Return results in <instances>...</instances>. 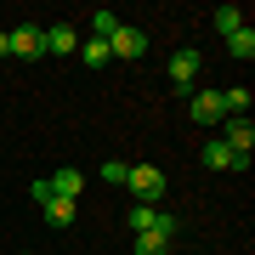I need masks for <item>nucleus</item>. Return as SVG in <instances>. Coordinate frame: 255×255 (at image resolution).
Listing matches in <instances>:
<instances>
[{"label":"nucleus","instance_id":"19","mask_svg":"<svg viewBox=\"0 0 255 255\" xmlns=\"http://www.w3.org/2000/svg\"><path fill=\"white\" fill-rule=\"evenodd\" d=\"M23 255H34V250H23Z\"/></svg>","mask_w":255,"mask_h":255},{"label":"nucleus","instance_id":"16","mask_svg":"<svg viewBox=\"0 0 255 255\" xmlns=\"http://www.w3.org/2000/svg\"><path fill=\"white\" fill-rule=\"evenodd\" d=\"M114 28H119V17H114L108 6H102V11H91V34H97V40H114Z\"/></svg>","mask_w":255,"mask_h":255},{"label":"nucleus","instance_id":"4","mask_svg":"<svg viewBox=\"0 0 255 255\" xmlns=\"http://www.w3.org/2000/svg\"><path fill=\"white\" fill-rule=\"evenodd\" d=\"M125 187L136 193V204H153L159 193H164V170H153V164H130V176H125Z\"/></svg>","mask_w":255,"mask_h":255},{"label":"nucleus","instance_id":"12","mask_svg":"<svg viewBox=\"0 0 255 255\" xmlns=\"http://www.w3.org/2000/svg\"><path fill=\"white\" fill-rule=\"evenodd\" d=\"M199 159L210 164V170H238V159L227 153V142H221V136H216V142H204V153H199Z\"/></svg>","mask_w":255,"mask_h":255},{"label":"nucleus","instance_id":"11","mask_svg":"<svg viewBox=\"0 0 255 255\" xmlns=\"http://www.w3.org/2000/svg\"><path fill=\"white\" fill-rule=\"evenodd\" d=\"M210 23H216V34L227 40V34H238V28H244V11H238V6H216V11H210Z\"/></svg>","mask_w":255,"mask_h":255},{"label":"nucleus","instance_id":"14","mask_svg":"<svg viewBox=\"0 0 255 255\" xmlns=\"http://www.w3.org/2000/svg\"><path fill=\"white\" fill-rule=\"evenodd\" d=\"M153 221H159V204H130L125 227H130V233H147V227H153Z\"/></svg>","mask_w":255,"mask_h":255},{"label":"nucleus","instance_id":"10","mask_svg":"<svg viewBox=\"0 0 255 255\" xmlns=\"http://www.w3.org/2000/svg\"><path fill=\"white\" fill-rule=\"evenodd\" d=\"M46 187L57 193V199H80V187H85V170H74V164H63V170H57V176H51Z\"/></svg>","mask_w":255,"mask_h":255},{"label":"nucleus","instance_id":"17","mask_svg":"<svg viewBox=\"0 0 255 255\" xmlns=\"http://www.w3.org/2000/svg\"><path fill=\"white\" fill-rule=\"evenodd\" d=\"M125 176H130L125 159H102V182H108V187H125Z\"/></svg>","mask_w":255,"mask_h":255},{"label":"nucleus","instance_id":"1","mask_svg":"<svg viewBox=\"0 0 255 255\" xmlns=\"http://www.w3.org/2000/svg\"><path fill=\"white\" fill-rule=\"evenodd\" d=\"M176 233H182V221H176L170 210H159V221H153L147 233H136L130 250H136V255H170V238H176Z\"/></svg>","mask_w":255,"mask_h":255},{"label":"nucleus","instance_id":"8","mask_svg":"<svg viewBox=\"0 0 255 255\" xmlns=\"http://www.w3.org/2000/svg\"><path fill=\"white\" fill-rule=\"evenodd\" d=\"M187 114H193V125H221V119H227L221 91H193V97H187Z\"/></svg>","mask_w":255,"mask_h":255},{"label":"nucleus","instance_id":"2","mask_svg":"<svg viewBox=\"0 0 255 255\" xmlns=\"http://www.w3.org/2000/svg\"><path fill=\"white\" fill-rule=\"evenodd\" d=\"M6 51L23 57V63H40V57H46V28H40V23H17L6 34Z\"/></svg>","mask_w":255,"mask_h":255},{"label":"nucleus","instance_id":"7","mask_svg":"<svg viewBox=\"0 0 255 255\" xmlns=\"http://www.w3.org/2000/svg\"><path fill=\"white\" fill-rule=\"evenodd\" d=\"M199 68H204V57L193 51V46H182V51L170 57V63H164V74H170V85H176V91H187V85L199 80Z\"/></svg>","mask_w":255,"mask_h":255},{"label":"nucleus","instance_id":"5","mask_svg":"<svg viewBox=\"0 0 255 255\" xmlns=\"http://www.w3.org/2000/svg\"><path fill=\"white\" fill-rule=\"evenodd\" d=\"M28 193H34V199H40V210H46V221H51V227H74V210H80L74 199H57V193H51L46 182H34Z\"/></svg>","mask_w":255,"mask_h":255},{"label":"nucleus","instance_id":"6","mask_svg":"<svg viewBox=\"0 0 255 255\" xmlns=\"http://www.w3.org/2000/svg\"><path fill=\"white\" fill-rule=\"evenodd\" d=\"M142 51H147V34H142V28H130V23H119L114 40H108V57H119V63H136Z\"/></svg>","mask_w":255,"mask_h":255},{"label":"nucleus","instance_id":"9","mask_svg":"<svg viewBox=\"0 0 255 255\" xmlns=\"http://www.w3.org/2000/svg\"><path fill=\"white\" fill-rule=\"evenodd\" d=\"M68 51H80V34L68 23H51L46 28V57H68Z\"/></svg>","mask_w":255,"mask_h":255},{"label":"nucleus","instance_id":"18","mask_svg":"<svg viewBox=\"0 0 255 255\" xmlns=\"http://www.w3.org/2000/svg\"><path fill=\"white\" fill-rule=\"evenodd\" d=\"M0 57H11V51H6V34H0Z\"/></svg>","mask_w":255,"mask_h":255},{"label":"nucleus","instance_id":"15","mask_svg":"<svg viewBox=\"0 0 255 255\" xmlns=\"http://www.w3.org/2000/svg\"><path fill=\"white\" fill-rule=\"evenodd\" d=\"M227 51L238 57V63H250V57H255V34H250V23L238 28V34H227Z\"/></svg>","mask_w":255,"mask_h":255},{"label":"nucleus","instance_id":"13","mask_svg":"<svg viewBox=\"0 0 255 255\" xmlns=\"http://www.w3.org/2000/svg\"><path fill=\"white\" fill-rule=\"evenodd\" d=\"M80 63H85V68L114 63V57H108V40H97V34H91V40H80Z\"/></svg>","mask_w":255,"mask_h":255},{"label":"nucleus","instance_id":"3","mask_svg":"<svg viewBox=\"0 0 255 255\" xmlns=\"http://www.w3.org/2000/svg\"><path fill=\"white\" fill-rule=\"evenodd\" d=\"M221 125H227V130H221V142H227V153L238 159V170H250V147H255V125H250V119H221Z\"/></svg>","mask_w":255,"mask_h":255}]
</instances>
